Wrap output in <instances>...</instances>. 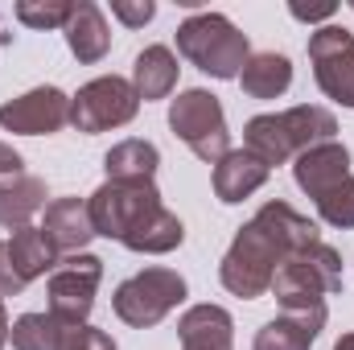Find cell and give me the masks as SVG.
Returning a JSON list of instances; mask_svg holds the SVG:
<instances>
[{
	"instance_id": "cell-11",
	"label": "cell",
	"mask_w": 354,
	"mask_h": 350,
	"mask_svg": "<svg viewBox=\"0 0 354 350\" xmlns=\"http://www.w3.org/2000/svg\"><path fill=\"white\" fill-rule=\"evenodd\" d=\"M292 177L297 185L317 202L322 194H330L334 185H342L351 177V149L342 140H326V145H313L305 153L292 157Z\"/></svg>"
},
{
	"instance_id": "cell-6",
	"label": "cell",
	"mask_w": 354,
	"mask_h": 350,
	"mask_svg": "<svg viewBox=\"0 0 354 350\" xmlns=\"http://www.w3.org/2000/svg\"><path fill=\"white\" fill-rule=\"evenodd\" d=\"M161 190L157 181H103L95 194L87 198L91 223H95V235L103 239H115L124 243L128 231H136L153 210H161Z\"/></svg>"
},
{
	"instance_id": "cell-2",
	"label": "cell",
	"mask_w": 354,
	"mask_h": 350,
	"mask_svg": "<svg viewBox=\"0 0 354 350\" xmlns=\"http://www.w3.org/2000/svg\"><path fill=\"white\" fill-rule=\"evenodd\" d=\"M280 309H313L326 305V297L342 293V256L330 243H313L297 256H284V264L272 276V288Z\"/></svg>"
},
{
	"instance_id": "cell-8",
	"label": "cell",
	"mask_w": 354,
	"mask_h": 350,
	"mask_svg": "<svg viewBox=\"0 0 354 350\" xmlns=\"http://www.w3.org/2000/svg\"><path fill=\"white\" fill-rule=\"evenodd\" d=\"M103 280V260L79 252V256H62V264L50 272L46 284V313L58 317L62 326H87L91 309H95V293Z\"/></svg>"
},
{
	"instance_id": "cell-4",
	"label": "cell",
	"mask_w": 354,
	"mask_h": 350,
	"mask_svg": "<svg viewBox=\"0 0 354 350\" xmlns=\"http://www.w3.org/2000/svg\"><path fill=\"white\" fill-rule=\"evenodd\" d=\"M185 293H189V284H185L181 272L153 264V268H140V272H132L128 280L115 284L111 309H115V317L124 326L149 330V326H157V322H165L174 313L177 305L185 301Z\"/></svg>"
},
{
	"instance_id": "cell-9",
	"label": "cell",
	"mask_w": 354,
	"mask_h": 350,
	"mask_svg": "<svg viewBox=\"0 0 354 350\" xmlns=\"http://www.w3.org/2000/svg\"><path fill=\"white\" fill-rule=\"evenodd\" d=\"M309 62L313 79L326 99L338 107H354V33L342 25H322L309 33Z\"/></svg>"
},
{
	"instance_id": "cell-1",
	"label": "cell",
	"mask_w": 354,
	"mask_h": 350,
	"mask_svg": "<svg viewBox=\"0 0 354 350\" xmlns=\"http://www.w3.org/2000/svg\"><path fill=\"white\" fill-rule=\"evenodd\" d=\"M177 54L210 79H239L252 58V42L231 17L202 8L177 25Z\"/></svg>"
},
{
	"instance_id": "cell-12",
	"label": "cell",
	"mask_w": 354,
	"mask_h": 350,
	"mask_svg": "<svg viewBox=\"0 0 354 350\" xmlns=\"http://www.w3.org/2000/svg\"><path fill=\"white\" fill-rule=\"evenodd\" d=\"M322 326H326V305H313V309H280V317H272V322H264L256 330L252 350H313Z\"/></svg>"
},
{
	"instance_id": "cell-30",
	"label": "cell",
	"mask_w": 354,
	"mask_h": 350,
	"mask_svg": "<svg viewBox=\"0 0 354 350\" xmlns=\"http://www.w3.org/2000/svg\"><path fill=\"white\" fill-rule=\"evenodd\" d=\"M17 293H25V280L8 256V239H0V297H17Z\"/></svg>"
},
{
	"instance_id": "cell-17",
	"label": "cell",
	"mask_w": 354,
	"mask_h": 350,
	"mask_svg": "<svg viewBox=\"0 0 354 350\" xmlns=\"http://www.w3.org/2000/svg\"><path fill=\"white\" fill-rule=\"evenodd\" d=\"M256 223H264L268 235L284 248V256H297V252H305V248H313V243L322 239L317 223L305 219L301 210H292V206L280 202V198H272V202H264V206L256 210Z\"/></svg>"
},
{
	"instance_id": "cell-36",
	"label": "cell",
	"mask_w": 354,
	"mask_h": 350,
	"mask_svg": "<svg viewBox=\"0 0 354 350\" xmlns=\"http://www.w3.org/2000/svg\"><path fill=\"white\" fill-rule=\"evenodd\" d=\"M351 12H354V0H351Z\"/></svg>"
},
{
	"instance_id": "cell-16",
	"label": "cell",
	"mask_w": 354,
	"mask_h": 350,
	"mask_svg": "<svg viewBox=\"0 0 354 350\" xmlns=\"http://www.w3.org/2000/svg\"><path fill=\"white\" fill-rule=\"evenodd\" d=\"M66 46H71V54L83 62V66H95V62H103L107 58V50H111V25H107V17H103V8L95 4V0H79L75 4V17L66 21Z\"/></svg>"
},
{
	"instance_id": "cell-28",
	"label": "cell",
	"mask_w": 354,
	"mask_h": 350,
	"mask_svg": "<svg viewBox=\"0 0 354 350\" xmlns=\"http://www.w3.org/2000/svg\"><path fill=\"white\" fill-rule=\"evenodd\" d=\"M111 17L128 29H145L157 17V4L153 0H111Z\"/></svg>"
},
{
	"instance_id": "cell-22",
	"label": "cell",
	"mask_w": 354,
	"mask_h": 350,
	"mask_svg": "<svg viewBox=\"0 0 354 350\" xmlns=\"http://www.w3.org/2000/svg\"><path fill=\"white\" fill-rule=\"evenodd\" d=\"M239 87L248 99H280L284 91L292 87V62L276 50L252 54L248 66L239 71Z\"/></svg>"
},
{
	"instance_id": "cell-33",
	"label": "cell",
	"mask_w": 354,
	"mask_h": 350,
	"mask_svg": "<svg viewBox=\"0 0 354 350\" xmlns=\"http://www.w3.org/2000/svg\"><path fill=\"white\" fill-rule=\"evenodd\" d=\"M8 330H12V322H8V309H4V297H0V350L8 347Z\"/></svg>"
},
{
	"instance_id": "cell-20",
	"label": "cell",
	"mask_w": 354,
	"mask_h": 350,
	"mask_svg": "<svg viewBox=\"0 0 354 350\" xmlns=\"http://www.w3.org/2000/svg\"><path fill=\"white\" fill-rule=\"evenodd\" d=\"M280 124H284V136L292 145V157L313 149V145H326V140H338V120L334 111L317 107V103H297L288 111H280Z\"/></svg>"
},
{
	"instance_id": "cell-32",
	"label": "cell",
	"mask_w": 354,
	"mask_h": 350,
	"mask_svg": "<svg viewBox=\"0 0 354 350\" xmlns=\"http://www.w3.org/2000/svg\"><path fill=\"white\" fill-rule=\"evenodd\" d=\"M21 174H25V157H21L12 145L0 140V181H4V177H21Z\"/></svg>"
},
{
	"instance_id": "cell-18",
	"label": "cell",
	"mask_w": 354,
	"mask_h": 350,
	"mask_svg": "<svg viewBox=\"0 0 354 350\" xmlns=\"http://www.w3.org/2000/svg\"><path fill=\"white\" fill-rule=\"evenodd\" d=\"M46 206L50 202H46V181L41 177L21 174L0 181V227H8V231L33 227V214H41Z\"/></svg>"
},
{
	"instance_id": "cell-31",
	"label": "cell",
	"mask_w": 354,
	"mask_h": 350,
	"mask_svg": "<svg viewBox=\"0 0 354 350\" xmlns=\"http://www.w3.org/2000/svg\"><path fill=\"white\" fill-rule=\"evenodd\" d=\"M288 12L297 17V21H305V25H330L334 21V12H338V4L334 0H326V4H288Z\"/></svg>"
},
{
	"instance_id": "cell-35",
	"label": "cell",
	"mask_w": 354,
	"mask_h": 350,
	"mask_svg": "<svg viewBox=\"0 0 354 350\" xmlns=\"http://www.w3.org/2000/svg\"><path fill=\"white\" fill-rule=\"evenodd\" d=\"M0 42H8V37H4V33H0Z\"/></svg>"
},
{
	"instance_id": "cell-15",
	"label": "cell",
	"mask_w": 354,
	"mask_h": 350,
	"mask_svg": "<svg viewBox=\"0 0 354 350\" xmlns=\"http://www.w3.org/2000/svg\"><path fill=\"white\" fill-rule=\"evenodd\" d=\"M268 177H272V169H268L260 157H252L248 149H231V153L214 165L210 181H214V198H218L223 206H239L243 198H252L256 190H264Z\"/></svg>"
},
{
	"instance_id": "cell-29",
	"label": "cell",
	"mask_w": 354,
	"mask_h": 350,
	"mask_svg": "<svg viewBox=\"0 0 354 350\" xmlns=\"http://www.w3.org/2000/svg\"><path fill=\"white\" fill-rule=\"evenodd\" d=\"M66 350H115V342H111V334H103L99 326H75L71 330V347Z\"/></svg>"
},
{
	"instance_id": "cell-23",
	"label": "cell",
	"mask_w": 354,
	"mask_h": 350,
	"mask_svg": "<svg viewBox=\"0 0 354 350\" xmlns=\"http://www.w3.org/2000/svg\"><path fill=\"white\" fill-rule=\"evenodd\" d=\"M103 169H107V181H153L161 169V153L153 140L132 136V140H120L107 149Z\"/></svg>"
},
{
	"instance_id": "cell-13",
	"label": "cell",
	"mask_w": 354,
	"mask_h": 350,
	"mask_svg": "<svg viewBox=\"0 0 354 350\" xmlns=\"http://www.w3.org/2000/svg\"><path fill=\"white\" fill-rule=\"evenodd\" d=\"M46 239L58 248V256H79L87 252L95 239V223H91L87 198H54L46 206V223H41Z\"/></svg>"
},
{
	"instance_id": "cell-7",
	"label": "cell",
	"mask_w": 354,
	"mask_h": 350,
	"mask_svg": "<svg viewBox=\"0 0 354 350\" xmlns=\"http://www.w3.org/2000/svg\"><path fill=\"white\" fill-rule=\"evenodd\" d=\"M140 111V95L132 87V79L120 75H99L79 87V95H71V124L83 136H99L111 128L132 124Z\"/></svg>"
},
{
	"instance_id": "cell-19",
	"label": "cell",
	"mask_w": 354,
	"mask_h": 350,
	"mask_svg": "<svg viewBox=\"0 0 354 350\" xmlns=\"http://www.w3.org/2000/svg\"><path fill=\"white\" fill-rule=\"evenodd\" d=\"M177 54L169 46H145L140 54H136V62H132V87L136 95L145 99V103H153V99H169L177 87Z\"/></svg>"
},
{
	"instance_id": "cell-27",
	"label": "cell",
	"mask_w": 354,
	"mask_h": 350,
	"mask_svg": "<svg viewBox=\"0 0 354 350\" xmlns=\"http://www.w3.org/2000/svg\"><path fill=\"white\" fill-rule=\"evenodd\" d=\"M313 206H317V219H322L326 227L351 231L354 227V177H346L342 185H334L330 194H322Z\"/></svg>"
},
{
	"instance_id": "cell-24",
	"label": "cell",
	"mask_w": 354,
	"mask_h": 350,
	"mask_svg": "<svg viewBox=\"0 0 354 350\" xmlns=\"http://www.w3.org/2000/svg\"><path fill=\"white\" fill-rule=\"evenodd\" d=\"M8 256H12V264H17V272H21L25 284L37 280V276H46V272H54V268L62 264L58 248L46 239L41 227H21V231H12V239H8Z\"/></svg>"
},
{
	"instance_id": "cell-34",
	"label": "cell",
	"mask_w": 354,
	"mask_h": 350,
	"mask_svg": "<svg viewBox=\"0 0 354 350\" xmlns=\"http://www.w3.org/2000/svg\"><path fill=\"white\" fill-rule=\"evenodd\" d=\"M334 350H354V334H342V338L334 342Z\"/></svg>"
},
{
	"instance_id": "cell-14",
	"label": "cell",
	"mask_w": 354,
	"mask_h": 350,
	"mask_svg": "<svg viewBox=\"0 0 354 350\" xmlns=\"http://www.w3.org/2000/svg\"><path fill=\"white\" fill-rule=\"evenodd\" d=\"M181 350H235V317L223 305H189L177 317Z\"/></svg>"
},
{
	"instance_id": "cell-3",
	"label": "cell",
	"mask_w": 354,
	"mask_h": 350,
	"mask_svg": "<svg viewBox=\"0 0 354 350\" xmlns=\"http://www.w3.org/2000/svg\"><path fill=\"white\" fill-rule=\"evenodd\" d=\"M284 264V248L268 235L264 223H243L227 248V256L218 264V280L231 297H243V301H256L272 288V276L276 268Z\"/></svg>"
},
{
	"instance_id": "cell-21",
	"label": "cell",
	"mask_w": 354,
	"mask_h": 350,
	"mask_svg": "<svg viewBox=\"0 0 354 350\" xmlns=\"http://www.w3.org/2000/svg\"><path fill=\"white\" fill-rule=\"evenodd\" d=\"M185 243V223L177 219L169 206H161V210H153L136 231H128V239H124V248L128 252H136V256H169Z\"/></svg>"
},
{
	"instance_id": "cell-25",
	"label": "cell",
	"mask_w": 354,
	"mask_h": 350,
	"mask_svg": "<svg viewBox=\"0 0 354 350\" xmlns=\"http://www.w3.org/2000/svg\"><path fill=\"white\" fill-rule=\"evenodd\" d=\"M12 350H66L71 347V326H62L50 313H21L8 330Z\"/></svg>"
},
{
	"instance_id": "cell-26",
	"label": "cell",
	"mask_w": 354,
	"mask_h": 350,
	"mask_svg": "<svg viewBox=\"0 0 354 350\" xmlns=\"http://www.w3.org/2000/svg\"><path fill=\"white\" fill-rule=\"evenodd\" d=\"M12 17L25 25V29H66V21L75 17V0H17Z\"/></svg>"
},
{
	"instance_id": "cell-5",
	"label": "cell",
	"mask_w": 354,
	"mask_h": 350,
	"mask_svg": "<svg viewBox=\"0 0 354 350\" xmlns=\"http://www.w3.org/2000/svg\"><path fill=\"white\" fill-rule=\"evenodd\" d=\"M169 128H174L177 140L206 165H218L231 153L227 111H223L218 95H210L206 87L177 91V99H169Z\"/></svg>"
},
{
	"instance_id": "cell-10",
	"label": "cell",
	"mask_w": 354,
	"mask_h": 350,
	"mask_svg": "<svg viewBox=\"0 0 354 350\" xmlns=\"http://www.w3.org/2000/svg\"><path fill=\"white\" fill-rule=\"evenodd\" d=\"M71 124V95L62 87H33L0 103V128L17 136H54Z\"/></svg>"
}]
</instances>
